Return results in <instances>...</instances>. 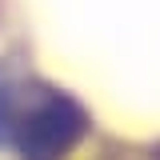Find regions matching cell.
<instances>
[{
	"instance_id": "1",
	"label": "cell",
	"mask_w": 160,
	"mask_h": 160,
	"mask_svg": "<svg viewBox=\"0 0 160 160\" xmlns=\"http://www.w3.org/2000/svg\"><path fill=\"white\" fill-rule=\"evenodd\" d=\"M84 116L72 100L64 96H44L28 108V116L16 128V148L24 160H60L72 140L80 136Z\"/></svg>"
}]
</instances>
